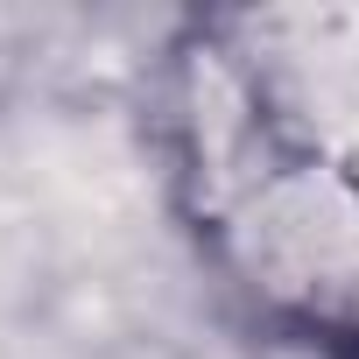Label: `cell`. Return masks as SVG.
Masks as SVG:
<instances>
[{
    "label": "cell",
    "mask_w": 359,
    "mask_h": 359,
    "mask_svg": "<svg viewBox=\"0 0 359 359\" xmlns=\"http://www.w3.org/2000/svg\"><path fill=\"white\" fill-rule=\"evenodd\" d=\"M268 359H359V324H282Z\"/></svg>",
    "instance_id": "cell-1"
}]
</instances>
